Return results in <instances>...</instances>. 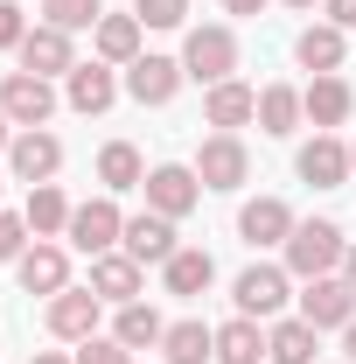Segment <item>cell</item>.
<instances>
[{
  "label": "cell",
  "mask_w": 356,
  "mask_h": 364,
  "mask_svg": "<svg viewBox=\"0 0 356 364\" xmlns=\"http://www.w3.org/2000/svg\"><path fill=\"white\" fill-rule=\"evenodd\" d=\"M343 231L328 225V218H308V225H294V238H287V273H301V280H321V273L343 267Z\"/></svg>",
  "instance_id": "6da1fadb"
},
{
  "label": "cell",
  "mask_w": 356,
  "mask_h": 364,
  "mask_svg": "<svg viewBox=\"0 0 356 364\" xmlns=\"http://www.w3.org/2000/svg\"><path fill=\"white\" fill-rule=\"evenodd\" d=\"M182 70H189L196 85H223V77L238 70V36H230V28H189Z\"/></svg>",
  "instance_id": "7a4b0ae2"
},
{
  "label": "cell",
  "mask_w": 356,
  "mask_h": 364,
  "mask_svg": "<svg viewBox=\"0 0 356 364\" xmlns=\"http://www.w3.org/2000/svg\"><path fill=\"white\" fill-rule=\"evenodd\" d=\"M245 176H252V154H245L238 134H210L196 147V182H203V189H238Z\"/></svg>",
  "instance_id": "3957f363"
},
{
  "label": "cell",
  "mask_w": 356,
  "mask_h": 364,
  "mask_svg": "<svg viewBox=\"0 0 356 364\" xmlns=\"http://www.w3.org/2000/svg\"><path fill=\"white\" fill-rule=\"evenodd\" d=\"M0 112H7L14 127H49V112H56V85L35 77V70H14V77L0 85Z\"/></svg>",
  "instance_id": "277c9868"
},
{
  "label": "cell",
  "mask_w": 356,
  "mask_h": 364,
  "mask_svg": "<svg viewBox=\"0 0 356 364\" xmlns=\"http://www.w3.org/2000/svg\"><path fill=\"white\" fill-rule=\"evenodd\" d=\"M119 231H126V218H119V203H112V196H91V203L70 210V245L91 252V259H98V252H112V245H119Z\"/></svg>",
  "instance_id": "5b68a950"
},
{
  "label": "cell",
  "mask_w": 356,
  "mask_h": 364,
  "mask_svg": "<svg viewBox=\"0 0 356 364\" xmlns=\"http://www.w3.org/2000/svg\"><path fill=\"white\" fill-rule=\"evenodd\" d=\"M230 301H238V316H252V322H266L287 309V267H245L238 273V287H230Z\"/></svg>",
  "instance_id": "8992f818"
},
{
  "label": "cell",
  "mask_w": 356,
  "mask_h": 364,
  "mask_svg": "<svg viewBox=\"0 0 356 364\" xmlns=\"http://www.w3.org/2000/svg\"><path fill=\"white\" fill-rule=\"evenodd\" d=\"M7 168H14V182H49L56 168H63V140L56 134H43V127H21L14 134V147H7Z\"/></svg>",
  "instance_id": "52a82bcc"
},
{
  "label": "cell",
  "mask_w": 356,
  "mask_h": 364,
  "mask_svg": "<svg viewBox=\"0 0 356 364\" xmlns=\"http://www.w3.org/2000/svg\"><path fill=\"white\" fill-rule=\"evenodd\" d=\"M119 245L133 252L140 267H168V259L182 252V245H175V218H161V210H140V218H126Z\"/></svg>",
  "instance_id": "ba28073f"
},
{
  "label": "cell",
  "mask_w": 356,
  "mask_h": 364,
  "mask_svg": "<svg viewBox=\"0 0 356 364\" xmlns=\"http://www.w3.org/2000/svg\"><path fill=\"white\" fill-rule=\"evenodd\" d=\"M49 336H63V343H91V336H98V294H91V287H63V294H49Z\"/></svg>",
  "instance_id": "9c48e42d"
},
{
  "label": "cell",
  "mask_w": 356,
  "mask_h": 364,
  "mask_svg": "<svg viewBox=\"0 0 356 364\" xmlns=\"http://www.w3.org/2000/svg\"><path fill=\"white\" fill-rule=\"evenodd\" d=\"M350 316H356V287H350V280H335V273L308 280V294H301V322H314V329H343Z\"/></svg>",
  "instance_id": "30bf717a"
},
{
  "label": "cell",
  "mask_w": 356,
  "mask_h": 364,
  "mask_svg": "<svg viewBox=\"0 0 356 364\" xmlns=\"http://www.w3.org/2000/svg\"><path fill=\"white\" fill-rule=\"evenodd\" d=\"M14 56H21V70H35V77H70V70H77L70 36H63V28H49V21H43V28H28Z\"/></svg>",
  "instance_id": "8fae6325"
},
{
  "label": "cell",
  "mask_w": 356,
  "mask_h": 364,
  "mask_svg": "<svg viewBox=\"0 0 356 364\" xmlns=\"http://www.w3.org/2000/svg\"><path fill=\"white\" fill-rule=\"evenodd\" d=\"M140 189H147V203H154L161 218H189V210H196V196H203L196 168H175V161H168V168H154Z\"/></svg>",
  "instance_id": "7c38bea8"
},
{
  "label": "cell",
  "mask_w": 356,
  "mask_h": 364,
  "mask_svg": "<svg viewBox=\"0 0 356 364\" xmlns=\"http://www.w3.org/2000/svg\"><path fill=\"white\" fill-rule=\"evenodd\" d=\"M182 77L189 70H182L175 56H140V63H126V91H133L140 105H168L182 91Z\"/></svg>",
  "instance_id": "4fadbf2b"
},
{
  "label": "cell",
  "mask_w": 356,
  "mask_h": 364,
  "mask_svg": "<svg viewBox=\"0 0 356 364\" xmlns=\"http://www.w3.org/2000/svg\"><path fill=\"white\" fill-rule=\"evenodd\" d=\"M91 294L98 301H119V309L140 301V259L133 252H98L91 259Z\"/></svg>",
  "instance_id": "5bb4252c"
},
{
  "label": "cell",
  "mask_w": 356,
  "mask_h": 364,
  "mask_svg": "<svg viewBox=\"0 0 356 364\" xmlns=\"http://www.w3.org/2000/svg\"><path fill=\"white\" fill-rule=\"evenodd\" d=\"M238 238H245V245H287V238H294V210H287L279 196H259V203L238 210Z\"/></svg>",
  "instance_id": "9a60e30c"
},
{
  "label": "cell",
  "mask_w": 356,
  "mask_h": 364,
  "mask_svg": "<svg viewBox=\"0 0 356 364\" xmlns=\"http://www.w3.org/2000/svg\"><path fill=\"white\" fill-rule=\"evenodd\" d=\"M63 98H70V112H105L112 98H119V77H112V63H77L70 77H63Z\"/></svg>",
  "instance_id": "2e32d148"
},
{
  "label": "cell",
  "mask_w": 356,
  "mask_h": 364,
  "mask_svg": "<svg viewBox=\"0 0 356 364\" xmlns=\"http://www.w3.org/2000/svg\"><path fill=\"white\" fill-rule=\"evenodd\" d=\"M301 182H314V189H343L350 182V147L335 134H314L308 147H301Z\"/></svg>",
  "instance_id": "e0dca14e"
},
{
  "label": "cell",
  "mask_w": 356,
  "mask_h": 364,
  "mask_svg": "<svg viewBox=\"0 0 356 364\" xmlns=\"http://www.w3.org/2000/svg\"><path fill=\"white\" fill-rule=\"evenodd\" d=\"M21 287H28V294H63V287H70V259H63V245H28V252H21Z\"/></svg>",
  "instance_id": "ac0fdd59"
},
{
  "label": "cell",
  "mask_w": 356,
  "mask_h": 364,
  "mask_svg": "<svg viewBox=\"0 0 356 364\" xmlns=\"http://www.w3.org/2000/svg\"><path fill=\"white\" fill-rule=\"evenodd\" d=\"M203 119L210 127H245V119H259V91L252 85H238V77H223V85H210V98H203Z\"/></svg>",
  "instance_id": "d6986e66"
},
{
  "label": "cell",
  "mask_w": 356,
  "mask_h": 364,
  "mask_svg": "<svg viewBox=\"0 0 356 364\" xmlns=\"http://www.w3.org/2000/svg\"><path fill=\"white\" fill-rule=\"evenodd\" d=\"M314 343H321V329L301 322V316L266 329V358H272V364H314Z\"/></svg>",
  "instance_id": "ffe728a7"
},
{
  "label": "cell",
  "mask_w": 356,
  "mask_h": 364,
  "mask_svg": "<svg viewBox=\"0 0 356 364\" xmlns=\"http://www.w3.org/2000/svg\"><path fill=\"white\" fill-rule=\"evenodd\" d=\"M294 56H301V70H314V77H335V63H343V28H335V21H321V28H301Z\"/></svg>",
  "instance_id": "44dd1931"
},
{
  "label": "cell",
  "mask_w": 356,
  "mask_h": 364,
  "mask_svg": "<svg viewBox=\"0 0 356 364\" xmlns=\"http://www.w3.org/2000/svg\"><path fill=\"white\" fill-rule=\"evenodd\" d=\"M161 273H168V294H182V301H189V294H203V287L217 280V259H210L203 245H182V252H175Z\"/></svg>",
  "instance_id": "7402d4cb"
},
{
  "label": "cell",
  "mask_w": 356,
  "mask_h": 364,
  "mask_svg": "<svg viewBox=\"0 0 356 364\" xmlns=\"http://www.w3.org/2000/svg\"><path fill=\"white\" fill-rule=\"evenodd\" d=\"M259 358H266V329L252 316H230L217 329V364H259Z\"/></svg>",
  "instance_id": "603a6c76"
},
{
  "label": "cell",
  "mask_w": 356,
  "mask_h": 364,
  "mask_svg": "<svg viewBox=\"0 0 356 364\" xmlns=\"http://www.w3.org/2000/svg\"><path fill=\"white\" fill-rule=\"evenodd\" d=\"M301 105H308V119L314 127H343V119H350V85H343V77H314L308 91H301Z\"/></svg>",
  "instance_id": "cb8c5ba5"
},
{
  "label": "cell",
  "mask_w": 356,
  "mask_h": 364,
  "mask_svg": "<svg viewBox=\"0 0 356 364\" xmlns=\"http://www.w3.org/2000/svg\"><path fill=\"white\" fill-rule=\"evenodd\" d=\"M161 350H168V364H210L217 358V329H203V322H168Z\"/></svg>",
  "instance_id": "d4e9b609"
},
{
  "label": "cell",
  "mask_w": 356,
  "mask_h": 364,
  "mask_svg": "<svg viewBox=\"0 0 356 364\" xmlns=\"http://www.w3.org/2000/svg\"><path fill=\"white\" fill-rule=\"evenodd\" d=\"M98 63H140V14H105L98 21Z\"/></svg>",
  "instance_id": "484cf974"
},
{
  "label": "cell",
  "mask_w": 356,
  "mask_h": 364,
  "mask_svg": "<svg viewBox=\"0 0 356 364\" xmlns=\"http://www.w3.org/2000/svg\"><path fill=\"white\" fill-rule=\"evenodd\" d=\"M98 182H105L112 196H119V189H140V182H147V161H140V147H133V140H112V147L98 154Z\"/></svg>",
  "instance_id": "4316f807"
},
{
  "label": "cell",
  "mask_w": 356,
  "mask_h": 364,
  "mask_svg": "<svg viewBox=\"0 0 356 364\" xmlns=\"http://www.w3.org/2000/svg\"><path fill=\"white\" fill-rule=\"evenodd\" d=\"M21 218H28V231H35V238H56V231H70V203H63V189H56V182H35Z\"/></svg>",
  "instance_id": "83f0119b"
},
{
  "label": "cell",
  "mask_w": 356,
  "mask_h": 364,
  "mask_svg": "<svg viewBox=\"0 0 356 364\" xmlns=\"http://www.w3.org/2000/svg\"><path fill=\"white\" fill-rule=\"evenodd\" d=\"M301 112H308V105H301L294 85H266V91H259V127H266V134H294Z\"/></svg>",
  "instance_id": "f1b7e54d"
},
{
  "label": "cell",
  "mask_w": 356,
  "mask_h": 364,
  "mask_svg": "<svg viewBox=\"0 0 356 364\" xmlns=\"http://www.w3.org/2000/svg\"><path fill=\"white\" fill-rule=\"evenodd\" d=\"M112 336H119L126 350H140V343H161V336H168V322L154 316L147 301H126V309H119V329H112Z\"/></svg>",
  "instance_id": "f546056e"
},
{
  "label": "cell",
  "mask_w": 356,
  "mask_h": 364,
  "mask_svg": "<svg viewBox=\"0 0 356 364\" xmlns=\"http://www.w3.org/2000/svg\"><path fill=\"white\" fill-rule=\"evenodd\" d=\"M43 14H49V28H63V36H70V28H98V21H105V7H98V0H43Z\"/></svg>",
  "instance_id": "4dcf8cb0"
},
{
  "label": "cell",
  "mask_w": 356,
  "mask_h": 364,
  "mask_svg": "<svg viewBox=\"0 0 356 364\" xmlns=\"http://www.w3.org/2000/svg\"><path fill=\"white\" fill-rule=\"evenodd\" d=\"M133 14H140V28H182L189 21V0H140Z\"/></svg>",
  "instance_id": "1f68e13d"
},
{
  "label": "cell",
  "mask_w": 356,
  "mask_h": 364,
  "mask_svg": "<svg viewBox=\"0 0 356 364\" xmlns=\"http://www.w3.org/2000/svg\"><path fill=\"white\" fill-rule=\"evenodd\" d=\"M77 364H133V350H126L119 336H112V343H98V336H91V343H77Z\"/></svg>",
  "instance_id": "d6a6232c"
},
{
  "label": "cell",
  "mask_w": 356,
  "mask_h": 364,
  "mask_svg": "<svg viewBox=\"0 0 356 364\" xmlns=\"http://www.w3.org/2000/svg\"><path fill=\"white\" fill-rule=\"evenodd\" d=\"M21 245H28V218H7L0 210V259H21Z\"/></svg>",
  "instance_id": "836d02e7"
},
{
  "label": "cell",
  "mask_w": 356,
  "mask_h": 364,
  "mask_svg": "<svg viewBox=\"0 0 356 364\" xmlns=\"http://www.w3.org/2000/svg\"><path fill=\"white\" fill-rule=\"evenodd\" d=\"M21 36H28L21 7H14V0H0V49H21Z\"/></svg>",
  "instance_id": "e575fe53"
},
{
  "label": "cell",
  "mask_w": 356,
  "mask_h": 364,
  "mask_svg": "<svg viewBox=\"0 0 356 364\" xmlns=\"http://www.w3.org/2000/svg\"><path fill=\"white\" fill-rule=\"evenodd\" d=\"M321 14H328L335 28H356V0H321Z\"/></svg>",
  "instance_id": "d590c367"
},
{
  "label": "cell",
  "mask_w": 356,
  "mask_h": 364,
  "mask_svg": "<svg viewBox=\"0 0 356 364\" xmlns=\"http://www.w3.org/2000/svg\"><path fill=\"white\" fill-rule=\"evenodd\" d=\"M223 7H230V14H259L266 0H223Z\"/></svg>",
  "instance_id": "8d00e7d4"
},
{
  "label": "cell",
  "mask_w": 356,
  "mask_h": 364,
  "mask_svg": "<svg viewBox=\"0 0 356 364\" xmlns=\"http://www.w3.org/2000/svg\"><path fill=\"white\" fill-rule=\"evenodd\" d=\"M343 350H350V358H356V316L343 322Z\"/></svg>",
  "instance_id": "74e56055"
},
{
  "label": "cell",
  "mask_w": 356,
  "mask_h": 364,
  "mask_svg": "<svg viewBox=\"0 0 356 364\" xmlns=\"http://www.w3.org/2000/svg\"><path fill=\"white\" fill-rule=\"evenodd\" d=\"M343 280H350V287H356V245H350V252H343Z\"/></svg>",
  "instance_id": "f35d334b"
},
{
  "label": "cell",
  "mask_w": 356,
  "mask_h": 364,
  "mask_svg": "<svg viewBox=\"0 0 356 364\" xmlns=\"http://www.w3.org/2000/svg\"><path fill=\"white\" fill-rule=\"evenodd\" d=\"M35 364H77V358H63V350H43V358H35Z\"/></svg>",
  "instance_id": "ab89813d"
},
{
  "label": "cell",
  "mask_w": 356,
  "mask_h": 364,
  "mask_svg": "<svg viewBox=\"0 0 356 364\" xmlns=\"http://www.w3.org/2000/svg\"><path fill=\"white\" fill-rule=\"evenodd\" d=\"M7 134H14V119H7V112H0V147H14V140H7Z\"/></svg>",
  "instance_id": "60d3db41"
},
{
  "label": "cell",
  "mask_w": 356,
  "mask_h": 364,
  "mask_svg": "<svg viewBox=\"0 0 356 364\" xmlns=\"http://www.w3.org/2000/svg\"><path fill=\"white\" fill-rule=\"evenodd\" d=\"M287 7H314V0H287Z\"/></svg>",
  "instance_id": "b9f144b4"
},
{
  "label": "cell",
  "mask_w": 356,
  "mask_h": 364,
  "mask_svg": "<svg viewBox=\"0 0 356 364\" xmlns=\"http://www.w3.org/2000/svg\"><path fill=\"white\" fill-rule=\"evenodd\" d=\"M350 176H356V147H350Z\"/></svg>",
  "instance_id": "7bdbcfd3"
},
{
  "label": "cell",
  "mask_w": 356,
  "mask_h": 364,
  "mask_svg": "<svg viewBox=\"0 0 356 364\" xmlns=\"http://www.w3.org/2000/svg\"><path fill=\"white\" fill-rule=\"evenodd\" d=\"M0 189H7V176H0Z\"/></svg>",
  "instance_id": "ee69618b"
}]
</instances>
